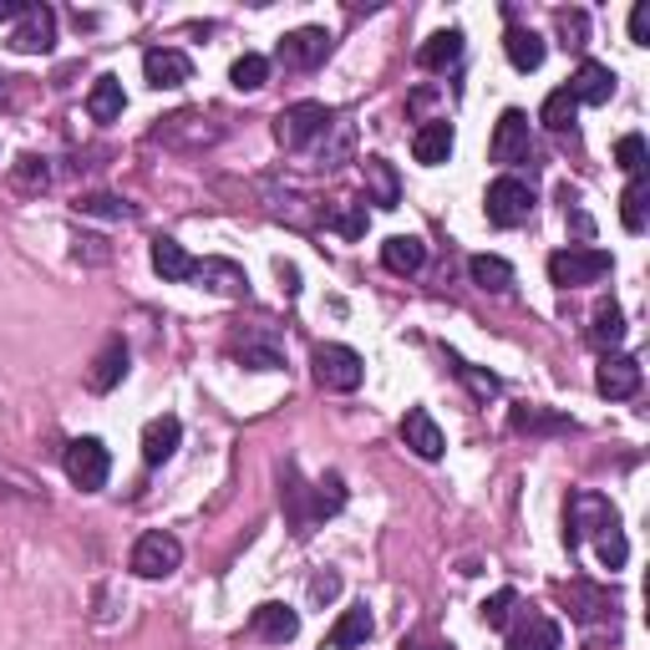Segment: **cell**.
Wrapping results in <instances>:
<instances>
[{"instance_id": "obj_21", "label": "cell", "mask_w": 650, "mask_h": 650, "mask_svg": "<svg viewBox=\"0 0 650 650\" xmlns=\"http://www.w3.org/2000/svg\"><path fill=\"white\" fill-rule=\"evenodd\" d=\"M411 158L427 163V168L448 163L452 158V122H422L417 137H411Z\"/></svg>"}, {"instance_id": "obj_22", "label": "cell", "mask_w": 650, "mask_h": 650, "mask_svg": "<svg viewBox=\"0 0 650 650\" xmlns=\"http://www.w3.org/2000/svg\"><path fill=\"white\" fill-rule=\"evenodd\" d=\"M382 265L392 269V275H417V269L427 265V244L417 240V234H392V240L382 244Z\"/></svg>"}, {"instance_id": "obj_13", "label": "cell", "mask_w": 650, "mask_h": 650, "mask_svg": "<svg viewBox=\"0 0 650 650\" xmlns=\"http://www.w3.org/2000/svg\"><path fill=\"white\" fill-rule=\"evenodd\" d=\"M250 636H260V640H269V646H285V640H295L300 636V615L290 610V605H254V615H250Z\"/></svg>"}, {"instance_id": "obj_11", "label": "cell", "mask_w": 650, "mask_h": 650, "mask_svg": "<svg viewBox=\"0 0 650 650\" xmlns=\"http://www.w3.org/2000/svg\"><path fill=\"white\" fill-rule=\"evenodd\" d=\"M401 442H407L422 463H438L442 452H448V438H442V427L432 422V411H422V407H411L407 417H401Z\"/></svg>"}, {"instance_id": "obj_33", "label": "cell", "mask_w": 650, "mask_h": 650, "mask_svg": "<svg viewBox=\"0 0 650 650\" xmlns=\"http://www.w3.org/2000/svg\"><path fill=\"white\" fill-rule=\"evenodd\" d=\"M11 184H15V194H41V188L52 184V173H46V163H41L36 153H21V158L11 163Z\"/></svg>"}, {"instance_id": "obj_9", "label": "cell", "mask_w": 650, "mask_h": 650, "mask_svg": "<svg viewBox=\"0 0 650 650\" xmlns=\"http://www.w3.org/2000/svg\"><path fill=\"white\" fill-rule=\"evenodd\" d=\"M52 41H56V15L46 11V5H26V15H21L11 31V52L41 56V52H52Z\"/></svg>"}, {"instance_id": "obj_43", "label": "cell", "mask_w": 650, "mask_h": 650, "mask_svg": "<svg viewBox=\"0 0 650 650\" xmlns=\"http://www.w3.org/2000/svg\"><path fill=\"white\" fill-rule=\"evenodd\" d=\"M630 41H636V46H650V5L646 0L630 11Z\"/></svg>"}, {"instance_id": "obj_10", "label": "cell", "mask_w": 650, "mask_h": 650, "mask_svg": "<svg viewBox=\"0 0 650 650\" xmlns=\"http://www.w3.org/2000/svg\"><path fill=\"white\" fill-rule=\"evenodd\" d=\"M326 52H331V36L320 26H300V31H290V36L279 41V62L290 71H310V67H320L326 62Z\"/></svg>"}, {"instance_id": "obj_27", "label": "cell", "mask_w": 650, "mask_h": 650, "mask_svg": "<svg viewBox=\"0 0 650 650\" xmlns=\"http://www.w3.org/2000/svg\"><path fill=\"white\" fill-rule=\"evenodd\" d=\"M504 52H508V62H514L518 71H539V67H544V36H533V31H524V26H514L504 36Z\"/></svg>"}, {"instance_id": "obj_16", "label": "cell", "mask_w": 650, "mask_h": 650, "mask_svg": "<svg viewBox=\"0 0 650 650\" xmlns=\"http://www.w3.org/2000/svg\"><path fill=\"white\" fill-rule=\"evenodd\" d=\"M574 102H590V107H605L615 97V71L605 67V62H580V71H574L570 81Z\"/></svg>"}, {"instance_id": "obj_25", "label": "cell", "mask_w": 650, "mask_h": 650, "mask_svg": "<svg viewBox=\"0 0 650 650\" xmlns=\"http://www.w3.org/2000/svg\"><path fill=\"white\" fill-rule=\"evenodd\" d=\"M122 107H128V97H122V81L118 77H97L92 92H87V112H92V122H118Z\"/></svg>"}, {"instance_id": "obj_20", "label": "cell", "mask_w": 650, "mask_h": 650, "mask_svg": "<svg viewBox=\"0 0 650 650\" xmlns=\"http://www.w3.org/2000/svg\"><path fill=\"white\" fill-rule=\"evenodd\" d=\"M372 630H376L372 610H366V605H351V610H345L341 620L331 625L326 646H331V650H356V646H366V640H372Z\"/></svg>"}, {"instance_id": "obj_5", "label": "cell", "mask_w": 650, "mask_h": 650, "mask_svg": "<svg viewBox=\"0 0 650 650\" xmlns=\"http://www.w3.org/2000/svg\"><path fill=\"white\" fill-rule=\"evenodd\" d=\"M366 376V361L351 345H316V382L326 392H356Z\"/></svg>"}, {"instance_id": "obj_23", "label": "cell", "mask_w": 650, "mask_h": 650, "mask_svg": "<svg viewBox=\"0 0 650 650\" xmlns=\"http://www.w3.org/2000/svg\"><path fill=\"white\" fill-rule=\"evenodd\" d=\"M361 173H366V188H372V199L376 209H397L401 199V184H397V173H392V163L386 158H361Z\"/></svg>"}, {"instance_id": "obj_41", "label": "cell", "mask_w": 650, "mask_h": 650, "mask_svg": "<svg viewBox=\"0 0 650 650\" xmlns=\"http://www.w3.org/2000/svg\"><path fill=\"white\" fill-rule=\"evenodd\" d=\"M559 36H564V46H584V36H590L584 11H559Z\"/></svg>"}, {"instance_id": "obj_12", "label": "cell", "mask_w": 650, "mask_h": 650, "mask_svg": "<svg viewBox=\"0 0 650 650\" xmlns=\"http://www.w3.org/2000/svg\"><path fill=\"white\" fill-rule=\"evenodd\" d=\"M143 77H147V87H184L188 77H194V62H188L178 46H153V52L143 56Z\"/></svg>"}, {"instance_id": "obj_38", "label": "cell", "mask_w": 650, "mask_h": 650, "mask_svg": "<svg viewBox=\"0 0 650 650\" xmlns=\"http://www.w3.org/2000/svg\"><path fill=\"white\" fill-rule=\"evenodd\" d=\"M326 224H331L335 234H345V240H361V234H366V203H351V209L331 213Z\"/></svg>"}, {"instance_id": "obj_40", "label": "cell", "mask_w": 650, "mask_h": 650, "mask_svg": "<svg viewBox=\"0 0 650 650\" xmlns=\"http://www.w3.org/2000/svg\"><path fill=\"white\" fill-rule=\"evenodd\" d=\"M452 372L463 376V382L473 386V392H478L483 401H488V397H498V376H488V372H473V366H467V361H452Z\"/></svg>"}, {"instance_id": "obj_14", "label": "cell", "mask_w": 650, "mask_h": 650, "mask_svg": "<svg viewBox=\"0 0 650 650\" xmlns=\"http://www.w3.org/2000/svg\"><path fill=\"white\" fill-rule=\"evenodd\" d=\"M599 397H610V401H625V397H636L640 392V361L636 356H605L599 361Z\"/></svg>"}, {"instance_id": "obj_29", "label": "cell", "mask_w": 650, "mask_h": 650, "mask_svg": "<svg viewBox=\"0 0 650 650\" xmlns=\"http://www.w3.org/2000/svg\"><path fill=\"white\" fill-rule=\"evenodd\" d=\"M646 213H650V178L640 173V178H630V188H625L620 199V219L630 234H646Z\"/></svg>"}, {"instance_id": "obj_42", "label": "cell", "mask_w": 650, "mask_h": 650, "mask_svg": "<svg viewBox=\"0 0 650 650\" xmlns=\"http://www.w3.org/2000/svg\"><path fill=\"white\" fill-rule=\"evenodd\" d=\"M244 366H254V372H279L285 361H279L275 345H244Z\"/></svg>"}, {"instance_id": "obj_24", "label": "cell", "mask_w": 650, "mask_h": 650, "mask_svg": "<svg viewBox=\"0 0 650 650\" xmlns=\"http://www.w3.org/2000/svg\"><path fill=\"white\" fill-rule=\"evenodd\" d=\"M153 269H158L163 279H194L199 260H194L178 240H153Z\"/></svg>"}, {"instance_id": "obj_44", "label": "cell", "mask_w": 650, "mask_h": 650, "mask_svg": "<svg viewBox=\"0 0 650 650\" xmlns=\"http://www.w3.org/2000/svg\"><path fill=\"white\" fill-rule=\"evenodd\" d=\"M335 590H341V580H335V574H326V580H316V584H310V595H316V599H331Z\"/></svg>"}, {"instance_id": "obj_35", "label": "cell", "mask_w": 650, "mask_h": 650, "mask_svg": "<svg viewBox=\"0 0 650 650\" xmlns=\"http://www.w3.org/2000/svg\"><path fill=\"white\" fill-rule=\"evenodd\" d=\"M514 610H518V590H498V595L483 599V625H488V630H508V625H514Z\"/></svg>"}, {"instance_id": "obj_3", "label": "cell", "mask_w": 650, "mask_h": 650, "mask_svg": "<svg viewBox=\"0 0 650 650\" xmlns=\"http://www.w3.org/2000/svg\"><path fill=\"white\" fill-rule=\"evenodd\" d=\"M483 209H488V224L493 229H518L529 224L533 213V188L524 184V178H493L488 184V199H483Z\"/></svg>"}, {"instance_id": "obj_28", "label": "cell", "mask_w": 650, "mask_h": 650, "mask_svg": "<svg viewBox=\"0 0 650 650\" xmlns=\"http://www.w3.org/2000/svg\"><path fill=\"white\" fill-rule=\"evenodd\" d=\"M463 56V31H438L432 41H422V52H417V62H422L427 71H448L452 62Z\"/></svg>"}, {"instance_id": "obj_8", "label": "cell", "mask_w": 650, "mask_h": 650, "mask_svg": "<svg viewBox=\"0 0 650 650\" xmlns=\"http://www.w3.org/2000/svg\"><path fill=\"white\" fill-rule=\"evenodd\" d=\"M605 529H615L610 498H599V493H574V498H570V529H564V544L580 549L584 533H605Z\"/></svg>"}, {"instance_id": "obj_46", "label": "cell", "mask_w": 650, "mask_h": 650, "mask_svg": "<svg viewBox=\"0 0 650 650\" xmlns=\"http://www.w3.org/2000/svg\"><path fill=\"white\" fill-rule=\"evenodd\" d=\"M401 650H442V646H422V640H407Z\"/></svg>"}, {"instance_id": "obj_2", "label": "cell", "mask_w": 650, "mask_h": 650, "mask_svg": "<svg viewBox=\"0 0 650 650\" xmlns=\"http://www.w3.org/2000/svg\"><path fill=\"white\" fill-rule=\"evenodd\" d=\"M335 128V112L326 102H295L279 112L275 122V137L279 147H290V153H300V147H310L316 137H326Z\"/></svg>"}, {"instance_id": "obj_4", "label": "cell", "mask_w": 650, "mask_h": 650, "mask_svg": "<svg viewBox=\"0 0 650 650\" xmlns=\"http://www.w3.org/2000/svg\"><path fill=\"white\" fill-rule=\"evenodd\" d=\"M178 564H184V544L163 529L143 533V539L133 544V574H143V580H168Z\"/></svg>"}, {"instance_id": "obj_19", "label": "cell", "mask_w": 650, "mask_h": 650, "mask_svg": "<svg viewBox=\"0 0 650 650\" xmlns=\"http://www.w3.org/2000/svg\"><path fill=\"white\" fill-rule=\"evenodd\" d=\"M194 279H203L209 290L229 295V300H244V295H250V275H244L234 260H203V265L194 269Z\"/></svg>"}, {"instance_id": "obj_17", "label": "cell", "mask_w": 650, "mask_h": 650, "mask_svg": "<svg viewBox=\"0 0 650 650\" xmlns=\"http://www.w3.org/2000/svg\"><path fill=\"white\" fill-rule=\"evenodd\" d=\"M122 376H128V345H122L118 335H112V341H107L102 351H97L92 372H87V386H92L97 397H107V392H112V386H118Z\"/></svg>"}, {"instance_id": "obj_15", "label": "cell", "mask_w": 650, "mask_h": 650, "mask_svg": "<svg viewBox=\"0 0 650 650\" xmlns=\"http://www.w3.org/2000/svg\"><path fill=\"white\" fill-rule=\"evenodd\" d=\"M559 625L539 610H524V620L508 630V650H559Z\"/></svg>"}, {"instance_id": "obj_32", "label": "cell", "mask_w": 650, "mask_h": 650, "mask_svg": "<svg viewBox=\"0 0 650 650\" xmlns=\"http://www.w3.org/2000/svg\"><path fill=\"white\" fill-rule=\"evenodd\" d=\"M574 112H580L574 92H570V87H559V92L544 97V112H539V122H544V128H554V133H570V128H574Z\"/></svg>"}, {"instance_id": "obj_26", "label": "cell", "mask_w": 650, "mask_h": 650, "mask_svg": "<svg viewBox=\"0 0 650 650\" xmlns=\"http://www.w3.org/2000/svg\"><path fill=\"white\" fill-rule=\"evenodd\" d=\"M467 275H473V285H483V290H493V295L514 290V265L498 260V254H473V260H467Z\"/></svg>"}, {"instance_id": "obj_6", "label": "cell", "mask_w": 650, "mask_h": 650, "mask_svg": "<svg viewBox=\"0 0 650 650\" xmlns=\"http://www.w3.org/2000/svg\"><path fill=\"white\" fill-rule=\"evenodd\" d=\"M62 463H67V478L77 483L81 493H97L107 483V473H112V452H107L97 438H77Z\"/></svg>"}, {"instance_id": "obj_1", "label": "cell", "mask_w": 650, "mask_h": 650, "mask_svg": "<svg viewBox=\"0 0 650 650\" xmlns=\"http://www.w3.org/2000/svg\"><path fill=\"white\" fill-rule=\"evenodd\" d=\"M610 275V254L590 250V244H570V250L549 254V279L559 290H580V285H595V279Z\"/></svg>"}, {"instance_id": "obj_37", "label": "cell", "mask_w": 650, "mask_h": 650, "mask_svg": "<svg viewBox=\"0 0 650 650\" xmlns=\"http://www.w3.org/2000/svg\"><path fill=\"white\" fill-rule=\"evenodd\" d=\"M625 559H630V544H625L620 529H605L599 533V564L605 570H625Z\"/></svg>"}, {"instance_id": "obj_34", "label": "cell", "mask_w": 650, "mask_h": 650, "mask_svg": "<svg viewBox=\"0 0 650 650\" xmlns=\"http://www.w3.org/2000/svg\"><path fill=\"white\" fill-rule=\"evenodd\" d=\"M229 81H234L240 92H260V87H265V81H269V62H265V56H260V52H244L240 62L229 67Z\"/></svg>"}, {"instance_id": "obj_7", "label": "cell", "mask_w": 650, "mask_h": 650, "mask_svg": "<svg viewBox=\"0 0 650 650\" xmlns=\"http://www.w3.org/2000/svg\"><path fill=\"white\" fill-rule=\"evenodd\" d=\"M533 153V137H529V118L518 112V107H508L504 118L493 122V143H488V158L504 163V168H514V163H529Z\"/></svg>"}, {"instance_id": "obj_30", "label": "cell", "mask_w": 650, "mask_h": 650, "mask_svg": "<svg viewBox=\"0 0 650 650\" xmlns=\"http://www.w3.org/2000/svg\"><path fill=\"white\" fill-rule=\"evenodd\" d=\"M590 341L605 345V351L625 341V310L615 306V300H599V306H595V326H590Z\"/></svg>"}, {"instance_id": "obj_18", "label": "cell", "mask_w": 650, "mask_h": 650, "mask_svg": "<svg viewBox=\"0 0 650 650\" xmlns=\"http://www.w3.org/2000/svg\"><path fill=\"white\" fill-rule=\"evenodd\" d=\"M178 438H184V422H178V417H153V422L143 427V463L147 467L168 463L173 452H178Z\"/></svg>"}, {"instance_id": "obj_39", "label": "cell", "mask_w": 650, "mask_h": 650, "mask_svg": "<svg viewBox=\"0 0 650 650\" xmlns=\"http://www.w3.org/2000/svg\"><path fill=\"white\" fill-rule=\"evenodd\" d=\"M81 213H97V219H133V209L122 199H112V194H87V199H81Z\"/></svg>"}, {"instance_id": "obj_31", "label": "cell", "mask_w": 650, "mask_h": 650, "mask_svg": "<svg viewBox=\"0 0 650 650\" xmlns=\"http://www.w3.org/2000/svg\"><path fill=\"white\" fill-rule=\"evenodd\" d=\"M508 427H514V432H570L574 422L559 417V411H544V407H514Z\"/></svg>"}, {"instance_id": "obj_45", "label": "cell", "mask_w": 650, "mask_h": 650, "mask_svg": "<svg viewBox=\"0 0 650 650\" xmlns=\"http://www.w3.org/2000/svg\"><path fill=\"white\" fill-rule=\"evenodd\" d=\"M21 15H26L21 0H0V21H21Z\"/></svg>"}, {"instance_id": "obj_36", "label": "cell", "mask_w": 650, "mask_h": 650, "mask_svg": "<svg viewBox=\"0 0 650 650\" xmlns=\"http://www.w3.org/2000/svg\"><path fill=\"white\" fill-rule=\"evenodd\" d=\"M615 163H620L630 178H640V173H646V137H640V133H625L620 143H615Z\"/></svg>"}]
</instances>
